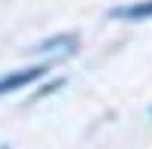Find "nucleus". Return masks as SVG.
<instances>
[{
  "label": "nucleus",
  "mask_w": 152,
  "mask_h": 149,
  "mask_svg": "<svg viewBox=\"0 0 152 149\" xmlns=\"http://www.w3.org/2000/svg\"><path fill=\"white\" fill-rule=\"evenodd\" d=\"M110 18H128V21L152 18V0H143V3H131V6H116V9H110Z\"/></svg>",
  "instance_id": "obj_2"
},
{
  "label": "nucleus",
  "mask_w": 152,
  "mask_h": 149,
  "mask_svg": "<svg viewBox=\"0 0 152 149\" xmlns=\"http://www.w3.org/2000/svg\"><path fill=\"white\" fill-rule=\"evenodd\" d=\"M58 46L73 49V46H76V40H73V37H52V40H43V43H40V49H58Z\"/></svg>",
  "instance_id": "obj_3"
},
{
  "label": "nucleus",
  "mask_w": 152,
  "mask_h": 149,
  "mask_svg": "<svg viewBox=\"0 0 152 149\" xmlns=\"http://www.w3.org/2000/svg\"><path fill=\"white\" fill-rule=\"evenodd\" d=\"M43 73H46V67H43V64H40V67H28V70H15V73H9V76H3V79H0V94L15 91V88H21L24 82L40 79Z\"/></svg>",
  "instance_id": "obj_1"
}]
</instances>
